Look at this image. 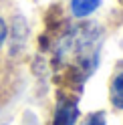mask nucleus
I'll list each match as a JSON object with an SVG mask.
<instances>
[{
  "label": "nucleus",
  "mask_w": 123,
  "mask_h": 125,
  "mask_svg": "<svg viewBox=\"0 0 123 125\" xmlns=\"http://www.w3.org/2000/svg\"><path fill=\"white\" fill-rule=\"evenodd\" d=\"M6 34H8V26H6V22L0 18V49H2V44L6 41Z\"/></svg>",
  "instance_id": "nucleus-5"
},
{
  "label": "nucleus",
  "mask_w": 123,
  "mask_h": 125,
  "mask_svg": "<svg viewBox=\"0 0 123 125\" xmlns=\"http://www.w3.org/2000/svg\"><path fill=\"white\" fill-rule=\"evenodd\" d=\"M111 103L115 109H123V73L117 75L111 83Z\"/></svg>",
  "instance_id": "nucleus-3"
},
{
  "label": "nucleus",
  "mask_w": 123,
  "mask_h": 125,
  "mask_svg": "<svg viewBox=\"0 0 123 125\" xmlns=\"http://www.w3.org/2000/svg\"><path fill=\"white\" fill-rule=\"evenodd\" d=\"M85 125H105V111H95L87 117Z\"/></svg>",
  "instance_id": "nucleus-4"
},
{
  "label": "nucleus",
  "mask_w": 123,
  "mask_h": 125,
  "mask_svg": "<svg viewBox=\"0 0 123 125\" xmlns=\"http://www.w3.org/2000/svg\"><path fill=\"white\" fill-rule=\"evenodd\" d=\"M99 6H101V0H71V10L77 18L93 14Z\"/></svg>",
  "instance_id": "nucleus-2"
},
{
  "label": "nucleus",
  "mask_w": 123,
  "mask_h": 125,
  "mask_svg": "<svg viewBox=\"0 0 123 125\" xmlns=\"http://www.w3.org/2000/svg\"><path fill=\"white\" fill-rule=\"evenodd\" d=\"M77 119H79V105L75 101L61 99L59 105H57V113H55V119H52V125H75Z\"/></svg>",
  "instance_id": "nucleus-1"
}]
</instances>
